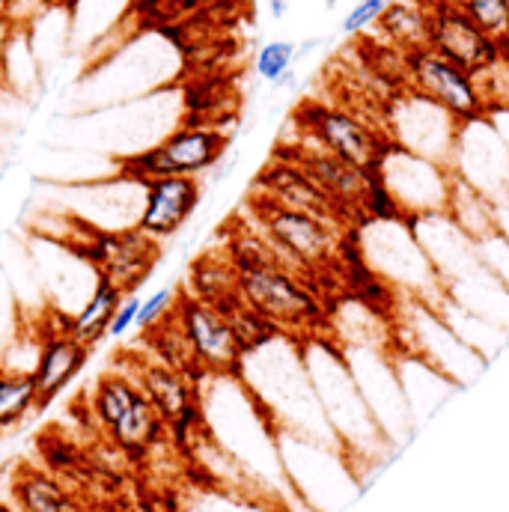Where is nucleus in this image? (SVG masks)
Listing matches in <instances>:
<instances>
[{"instance_id": "5701e85b", "label": "nucleus", "mask_w": 509, "mask_h": 512, "mask_svg": "<svg viewBox=\"0 0 509 512\" xmlns=\"http://www.w3.org/2000/svg\"><path fill=\"white\" fill-rule=\"evenodd\" d=\"M12 504L21 512H81L60 480L30 465H18L12 474Z\"/></svg>"}, {"instance_id": "7c9ffc66", "label": "nucleus", "mask_w": 509, "mask_h": 512, "mask_svg": "<svg viewBox=\"0 0 509 512\" xmlns=\"http://www.w3.org/2000/svg\"><path fill=\"white\" fill-rule=\"evenodd\" d=\"M176 298H179V292H176L173 286H164V289H155L152 295H146V298L140 301V313H137L134 328L146 334V331H152L155 325H161V322L173 313Z\"/></svg>"}, {"instance_id": "58836bf2", "label": "nucleus", "mask_w": 509, "mask_h": 512, "mask_svg": "<svg viewBox=\"0 0 509 512\" xmlns=\"http://www.w3.org/2000/svg\"><path fill=\"white\" fill-rule=\"evenodd\" d=\"M489 120L495 123V128L501 131V137L507 140V146H509V111H501V114H492Z\"/></svg>"}, {"instance_id": "cd10ccee", "label": "nucleus", "mask_w": 509, "mask_h": 512, "mask_svg": "<svg viewBox=\"0 0 509 512\" xmlns=\"http://www.w3.org/2000/svg\"><path fill=\"white\" fill-rule=\"evenodd\" d=\"M298 63V45L292 39H271L259 48L254 60L256 75L271 84V87H283L292 81V66Z\"/></svg>"}, {"instance_id": "39448f33", "label": "nucleus", "mask_w": 509, "mask_h": 512, "mask_svg": "<svg viewBox=\"0 0 509 512\" xmlns=\"http://www.w3.org/2000/svg\"><path fill=\"white\" fill-rule=\"evenodd\" d=\"M239 271V298L268 319L277 331L292 337H313L328 331L331 304L322 298L319 286L292 271L259 265Z\"/></svg>"}, {"instance_id": "aec40b11", "label": "nucleus", "mask_w": 509, "mask_h": 512, "mask_svg": "<svg viewBox=\"0 0 509 512\" xmlns=\"http://www.w3.org/2000/svg\"><path fill=\"white\" fill-rule=\"evenodd\" d=\"M90 346L75 340L66 328H54L42 337V346L36 352V364L30 370L36 393H39V408L51 405L69 384L75 382L87 361H90Z\"/></svg>"}, {"instance_id": "6e6552de", "label": "nucleus", "mask_w": 509, "mask_h": 512, "mask_svg": "<svg viewBox=\"0 0 509 512\" xmlns=\"http://www.w3.org/2000/svg\"><path fill=\"white\" fill-rule=\"evenodd\" d=\"M230 149V134L206 123H182L164 134L143 152H134L123 161V176L128 182H149L167 176H203L221 164Z\"/></svg>"}, {"instance_id": "20e7f679", "label": "nucleus", "mask_w": 509, "mask_h": 512, "mask_svg": "<svg viewBox=\"0 0 509 512\" xmlns=\"http://www.w3.org/2000/svg\"><path fill=\"white\" fill-rule=\"evenodd\" d=\"M248 209H251V221L256 227L313 283H319V277H325V271L340 265L343 242L352 230L346 221L289 209V206H280L259 194H251Z\"/></svg>"}, {"instance_id": "a878e982", "label": "nucleus", "mask_w": 509, "mask_h": 512, "mask_svg": "<svg viewBox=\"0 0 509 512\" xmlns=\"http://www.w3.org/2000/svg\"><path fill=\"white\" fill-rule=\"evenodd\" d=\"M429 21V0H396L379 18V27L402 54H408L429 48Z\"/></svg>"}, {"instance_id": "473e14b6", "label": "nucleus", "mask_w": 509, "mask_h": 512, "mask_svg": "<svg viewBox=\"0 0 509 512\" xmlns=\"http://www.w3.org/2000/svg\"><path fill=\"white\" fill-rule=\"evenodd\" d=\"M480 248V256H483V262H486V268L504 283L509 289V242L504 236H489L486 242H480L477 245Z\"/></svg>"}, {"instance_id": "b1692460", "label": "nucleus", "mask_w": 509, "mask_h": 512, "mask_svg": "<svg viewBox=\"0 0 509 512\" xmlns=\"http://www.w3.org/2000/svg\"><path fill=\"white\" fill-rule=\"evenodd\" d=\"M447 218L477 245L498 233V203H492L486 194H480L477 188H471L462 179L453 182Z\"/></svg>"}, {"instance_id": "e433bc0d", "label": "nucleus", "mask_w": 509, "mask_h": 512, "mask_svg": "<svg viewBox=\"0 0 509 512\" xmlns=\"http://www.w3.org/2000/svg\"><path fill=\"white\" fill-rule=\"evenodd\" d=\"M265 3H268V12H271V18H274V21L286 18V15H289V9H292V0H265Z\"/></svg>"}, {"instance_id": "a19ab883", "label": "nucleus", "mask_w": 509, "mask_h": 512, "mask_svg": "<svg viewBox=\"0 0 509 512\" xmlns=\"http://www.w3.org/2000/svg\"><path fill=\"white\" fill-rule=\"evenodd\" d=\"M173 3H182V6H191V3H200V0H173Z\"/></svg>"}, {"instance_id": "f03ea898", "label": "nucleus", "mask_w": 509, "mask_h": 512, "mask_svg": "<svg viewBox=\"0 0 509 512\" xmlns=\"http://www.w3.org/2000/svg\"><path fill=\"white\" fill-rule=\"evenodd\" d=\"M301 343H304V364L316 387L325 420L361 477L364 468L379 465L390 456L393 444L387 441L379 420L373 417L340 346L328 334L301 337Z\"/></svg>"}, {"instance_id": "0eeeda50", "label": "nucleus", "mask_w": 509, "mask_h": 512, "mask_svg": "<svg viewBox=\"0 0 509 512\" xmlns=\"http://www.w3.org/2000/svg\"><path fill=\"white\" fill-rule=\"evenodd\" d=\"M393 331H396V349L426 361L432 370H438L444 379L456 387L474 384L489 367V361L474 352L444 319L435 307L402 298L393 313Z\"/></svg>"}, {"instance_id": "f704fd0d", "label": "nucleus", "mask_w": 509, "mask_h": 512, "mask_svg": "<svg viewBox=\"0 0 509 512\" xmlns=\"http://www.w3.org/2000/svg\"><path fill=\"white\" fill-rule=\"evenodd\" d=\"M48 3H51V0H6V3H3V12H6V18H9V21L15 24V30H18L21 24L39 18V15L48 9Z\"/></svg>"}, {"instance_id": "412c9836", "label": "nucleus", "mask_w": 509, "mask_h": 512, "mask_svg": "<svg viewBox=\"0 0 509 512\" xmlns=\"http://www.w3.org/2000/svg\"><path fill=\"white\" fill-rule=\"evenodd\" d=\"M393 364H396V373H399V382L405 390V399H408V408L414 414V423L420 426L423 420H429L450 393H456L459 387L444 379L438 370H432L426 361L396 349L393 352Z\"/></svg>"}, {"instance_id": "9d476101", "label": "nucleus", "mask_w": 509, "mask_h": 512, "mask_svg": "<svg viewBox=\"0 0 509 512\" xmlns=\"http://www.w3.org/2000/svg\"><path fill=\"white\" fill-rule=\"evenodd\" d=\"M373 173L379 176L382 188L390 194L405 221L447 212L450 191L456 182L450 167L399 149L396 143H387Z\"/></svg>"}, {"instance_id": "393cba45", "label": "nucleus", "mask_w": 509, "mask_h": 512, "mask_svg": "<svg viewBox=\"0 0 509 512\" xmlns=\"http://www.w3.org/2000/svg\"><path fill=\"white\" fill-rule=\"evenodd\" d=\"M435 310H438L441 319H444V322H447V325H450L474 352H480L486 361L498 358V355L509 346L507 328H501V325H495V322H489V319H483V316H477V313H471V310H465V307H459V304H453L450 298L438 301Z\"/></svg>"}, {"instance_id": "423d86ee", "label": "nucleus", "mask_w": 509, "mask_h": 512, "mask_svg": "<svg viewBox=\"0 0 509 512\" xmlns=\"http://www.w3.org/2000/svg\"><path fill=\"white\" fill-rule=\"evenodd\" d=\"M277 450L295 498L310 512L343 510L361 492V477L340 447L277 432Z\"/></svg>"}, {"instance_id": "9b49d317", "label": "nucleus", "mask_w": 509, "mask_h": 512, "mask_svg": "<svg viewBox=\"0 0 509 512\" xmlns=\"http://www.w3.org/2000/svg\"><path fill=\"white\" fill-rule=\"evenodd\" d=\"M340 352L361 387L373 417L379 420L382 432L387 435V441L393 444V450L402 447L414 435L417 423L399 382L393 352L376 349V346H340Z\"/></svg>"}, {"instance_id": "79ce46f5", "label": "nucleus", "mask_w": 509, "mask_h": 512, "mask_svg": "<svg viewBox=\"0 0 509 512\" xmlns=\"http://www.w3.org/2000/svg\"><path fill=\"white\" fill-rule=\"evenodd\" d=\"M0 462H3V447H0Z\"/></svg>"}, {"instance_id": "c9c22d12", "label": "nucleus", "mask_w": 509, "mask_h": 512, "mask_svg": "<svg viewBox=\"0 0 509 512\" xmlns=\"http://www.w3.org/2000/svg\"><path fill=\"white\" fill-rule=\"evenodd\" d=\"M18 36V30H15V24L6 18V12L0 9V66H3V60H6V51H9V45H12V39Z\"/></svg>"}, {"instance_id": "ddd939ff", "label": "nucleus", "mask_w": 509, "mask_h": 512, "mask_svg": "<svg viewBox=\"0 0 509 512\" xmlns=\"http://www.w3.org/2000/svg\"><path fill=\"white\" fill-rule=\"evenodd\" d=\"M84 245L78 254L84 256L93 271L111 283H117L123 292H137L143 280L152 274V268L161 259V242L143 236L137 227L128 230H102L84 224Z\"/></svg>"}, {"instance_id": "f257e3e1", "label": "nucleus", "mask_w": 509, "mask_h": 512, "mask_svg": "<svg viewBox=\"0 0 509 512\" xmlns=\"http://www.w3.org/2000/svg\"><path fill=\"white\" fill-rule=\"evenodd\" d=\"M239 379L254 393L277 432L340 447L319 405L313 379L304 364V343L292 334H277L248 352ZM343 450V447H340Z\"/></svg>"}, {"instance_id": "72a5a7b5", "label": "nucleus", "mask_w": 509, "mask_h": 512, "mask_svg": "<svg viewBox=\"0 0 509 512\" xmlns=\"http://www.w3.org/2000/svg\"><path fill=\"white\" fill-rule=\"evenodd\" d=\"M140 295L137 292H128L126 298H123V304H120V310H117V316H114V322H111V331H108V337H126L128 331L134 328V322H137V313H140Z\"/></svg>"}, {"instance_id": "2f4dec72", "label": "nucleus", "mask_w": 509, "mask_h": 512, "mask_svg": "<svg viewBox=\"0 0 509 512\" xmlns=\"http://www.w3.org/2000/svg\"><path fill=\"white\" fill-rule=\"evenodd\" d=\"M393 3H396V0H358V3L349 9V15L343 18L340 30H343L346 36H355V33H361V30L379 24V18L387 12V6H393Z\"/></svg>"}, {"instance_id": "a211bd4d", "label": "nucleus", "mask_w": 509, "mask_h": 512, "mask_svg": "<svg viewBox=\"0 0 509 512\" xmlns=\"http://www.w3.org/2000/svg\"><path fill=\"white\" fill-rule=\"evenodd\" d=\"M429 48L477 75L501 57L498 39L477 27L453 0H429Z\"/></svg>"}, {"instance_id": "2eb2a0df", "label": "nucleus", "mask_w": 509, "mask_h": 512, "mask_svg": "<svg viewBox=\"0 0 509 512\" xmlns=\"http://www.w3.org/2000/svg\"><path fill=\"white\" fill-rule=\"evenodd\" d=\"M402 72L411 90L423 93L426 99L438 102L444 111H450L462 126L471 120L486 117V105L480 99L477 81L462 66L450 63L432 48H417L402 54Z\"/></svg>"}, {"instance_id": "c756f323", "label": "nucleus", "mask_w": 509, "mask_h": 512, "mask_svg": "<svg viewBox=\"0 0 509 512\" xmlns=\"http://www.w3.org/2000/svg\"><path fill=\"white\" fill-rule=\"evenodd\" d=\"M492 39L509 36V0H453Z\"/></svg>"}, {"instance_id": "f3484780", "label": "nucleus", "mask_w": 509, "mask_h": 512, "mask_svg": "<svg viewBox=\"0 0 509 512\" xmlns=\"http://www.w3.org/2000/svg\"><path fill=\"white\" fill-rule=\"evenodd\" d=\"M128 373L140 384L146 399L155 405L167 429H173L179 438L194 435L203 426V399H200V382L191 376L167 367L155 355L146 358H128Z\"/></svg>"}, {"instance_id": "37998d69", "label": "nucleus", "mask_w": 509, "mask_h": 512, "mask_svg": "<svg viewBox=\"0 0 509 512\" xmlns=\"http://www.w3.org/2000/svg\"><path fill=\"white\" fill-rule=\"evenodd\" d=\"M3 3H6V0H0V9H3Z\"/></svg>"}, {"instance_id": "bb28decb", "label": "nucleus", "mask_w": 509, "mask_h": 512, "mask_svg": "<svg viewBox=\"0 0 509 512\" xmlns=\"http://www.w3.org/2000/svg\"><path fill=\"white\" fill-rule=\"evenodd\" d=\"M39 408V393L33 376L24 370L0 367V435L21 426Z\"/></svg>"}, {"instance_id": "c85d7f7f", "label": "nucleus", "mask_w": 509, "mask_h": 512, "mask_svg": "<svg viewBox=\"0 0 509 512\" xmlns=\"http://www.w3.org/2000/svg\"><path fill=\"white\" fill-rule=\"evenodd\" d=\"M480 99L486 105V117L509 111V63L507 60H495L492 66H486L483 72L474 75Z\"/></svg>"}, {"instance_id": "4468645a", "label": "nucleus", "mask_w": 509, "mask_h": 512, "mask_svg": "<svg viewBox=\"0 0 509 512\" xmlns=\"http://www.w3.org/2000/svg\"><path fill=\"white\" fill-rule=\"evenodd\" d=\"M298 126L304 131V140H310L319 149H325L361 170H370V173L376 170L384 146L390 143L382 128L355 117L352 111L328 108V105L301 108Z\"/></svg>"}, {"instance_id": "7ed1b4c3", "label": "nucleus", "mask_w": 509, "mask_h": 512, "mask_svg": "<svg viewBox=\"0 0 509 512\" xmlns=\"http://www.w3.org/2000/svg\"><path fill=\"white\" fill-rule=\"evenodd\" d=\"M355 242L364 265L402 298H414L429 307L447 298L444 280L423 251L411 221L367 218L355 227Z\"/></svg>"}, {"instance_id": "4c0bfd02", "label": "nucleus", "mask_w": 509, "mask_h": 512, "mask_svg": "<svg viewBox=\"0 0 509 512\" xmlns=\"http://www.w3.org/2000/svg\"><path fill=\"white\" fill-rule=\"evenodd\" d=\"M498 236H504L509 242V203L498 206Z\"/></svg>"}, {"instance_id": "6ab92c4d", "label": "nucleus", "mask_w": 509, "mask_h": 512, "mask_svg": "<svg viewBox=\"0 0 509 512\" xmlns=\"http://www.w3.org/2000/svg\"><path fill=\"white\" fill-rule=\"evenodd\" d=\"M203 185L191 176H167V179H149L143 182V206L134 221V227L155 239L167 242L173 239L200 209Z\"/></svg>"}, {"instance_id": "4be33fe9", "label": "nucleus", "mask_w": 509, "mask_h": 512, "mask_svg": "<svg viewBox=\"0 0 509 512\" xmlns=\"http://www.w3.org/2000/svg\"><path fill=\"white\" fill-rule=\"evenodd\" d=\"M123 298H126V292H123L117 283H111V280H105V277L96 274V283H93L90 298L84 301V307H81L63 328H66L75 340H81L84 346L93 349V346H99V343L108 337L111 322H114V316H117Z\"/></svg>"}, {"instance_id": "f8f14e48", "label": "nucleus", "mask_w": 509, "mask_h": 512, "mask_svg": "<svg viewBox=\"0 0 509 512\" xmlns=\"http://www.w3.org/2000/svg\"><path fill=\"white\" fill-rule=\"evenodd\" d=\"M170 316H173L176 328L182 331L203 379L206 376H239L245 349H242L230 319L218 307H212L188 292H179Z\"/></svg>"}, {"instance_id": "1a4fd4ad", "label": "nucleus", "mask_w": 509, "mask_h": 512, "mask_svg": "<svg viewBox=\"0 0 509 512\" xmlns=\"http://www.w3.org/2000/svg\"><path fill=\"white\" fill-rule=\"evenodd\" d=\"M382 131L399 149H408L420 158L453 167L462 123L450 111H444L438 102L426 99L423 93L405 84L402 90L390 96L384 108Z\"/></svg>"}, {"instance_id": "dca6fc26", "label": "nucleus", "mask_w": 509, "mask_h": 512, "mask_svg": "<svg viewBox=\"0 0 509 512\" xmlns=\"http://www.w3.org/2000/svg\"><path fill=\"white\" fill-rule=\"evenodd\" d=\"M450 170L492 203H509V146L489 117L462 126Z\"/></svg>"}, {"instance_id": "ea45409f", "label": "nucleus", "mask_w": 509, "mask_h": 512, "mask_svg": "<svg viewBox=\"0 0 509 512\" xmlns=\"http://www.w3.org/2000/svg\"><path fill=\"white\" fill-rule=\"evenodd\" d=\"M0 512H21L12 501H0Z\"/></svg>"}]
</instances>
